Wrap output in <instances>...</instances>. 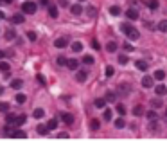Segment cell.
<instances>
[{
  "label": "cell",
  "mask_w": 167,
  "mask_h": 153,
  "mask_svg": "<svg viewBox=\"0 0 167 153\" xmlns=\"http://www.w3.org/2000/svg\"><path fill=\"white\" fill-rule=\"evenodd\" d=\"M22 11H24L25 15H34V13L38 11V6H36L34 2H24V4H22Z\"/></svg>",
  "instance_id": "obj_1"
},
{
  "label": "cell",
  "mask_w": 167,
  "mask_h": 153,
  "mask_svg": "<svg viewBox=\"0 0 167 153\" xmlns=\"http://www.w3.org/2000/svg\"><path fill=\"white\" fill-rule=\"evenodd\" d=\"M68 45V36H61V38H58L56 42H54V47L56 49H65Z\"/></svg>",
  "instance_id": "obj_2"
},
{
  "label": "cell",
  "mask_w": 167,
  "mask_h": 153,
  "mask_svg": "<svg viewBox=\"0 0 167 153\" xmlns=\"http://www.w3.org/2000/svg\"><path fill=\"white\" fill-rule=\"evenodd\" d=\"M126 18H128V20H137V18H138V11H137L135 7H129L128 11H126Z\"/></svg>",
  "instance_id": "obj_3"
},
{
  "label": "cell",
  "mask_w": 167,
  "mask_h": 153,
  "mask_svg": "<svg viewBox=\"0 0 167 153\" xmlns=\"http://www.w3.org/2000/svg\"><path fill=\"white\" fill-rule=\"evenodd\" d=\"M86 78H88V72H86V70H79V68H77L76 79L79 81V83H85V81H86Z\"/></svg>",
  "instance_id": "obj_4"
},
{
  "label": "cell",
  "mask_w": 167,
  "mask_h": 153,
  "mask_svg": "<svg viewBox=\"0 0 167 153\" xmlns=\"http://www.w3.org/2000/svg\"><path fill=\"white\" fill-rule=\"evenodd\" d=\"M153 85H154V81H153V78H151V76H144V78H142V87L151 88Z\"/></svg>",
  "instance_id": "obj_5"
},
{
  "label": "cell",
  "mask_w": 167,
  "mask_h": 153,
  "mask_svg": "<svg viewBox=\"0 0 167 153\" xmlns=\"http://www.w3.org/2000/svg\"><path fill=\"white\" fill-rule=\"evenodd\" d=\"M104 99H106L108 103H115V101H117V92H113V90L106 92V96H104Z\"/></svg>",
  "instance_id": "obj_6"
},
{
  "label": "cell",
  "mask_w": 167,
  "mask_h": 153,
  "mask_svg": "<svg viewBox=\"0 0 167 153\" xmlns=\"http://www.w3.org/2000/svg\"><path fill=\"white\" fill-rule=\"evenodd\" d=\"M133 29H135V27H133L131 24H128V22H124V24H120V31H122V33H124V34H126V36H128V34L131 33V31H133Z\"/></svg>",
  "instance_id": "obj_7"
},
{
  "label": "cell",
  "mask_w": 167,
  "mask_h": 153,
  "mask_svg": "<svg viewBox=\"0 0 167 153\" xmlns=\"http://www.w3.org/2000/svg\"><path fill=\"white\" fill-rule=\"evenodd\" d=\"M70 11H72V15H74V16H79L83 13V6L81 4H74V6L70 7Z\"/></svg>",
  "instance_id": "obj_8"
},
{
  "label": "cell",
  "mask_w": 167,
  "mask_h": 153,
  "mask_svg": "<svg viewBox=\"0 0 167 153\" xmlns=\"http://www.w3.org/2000/svg\"><path fill=\"white\" fill-rule=\"evenodd\" d=\"M154 92H156V96H158V97H162V96L167 94V87L165 85H158V87L154 88Z\"/></svg>",
  "instance_id": "obj_9"
},
{
  "label": "cell",
  "mask_w": 167,
  "mask_h": 153,
  "mask_svg": "<svg viewBox=\"0 0 167 153\" xmlns=\"http://www.w3.org/2000/svg\"><path fill=\"white\" fill-rule=\"evenodd\" d=\"M135 67H137L138 70H148V61H144V59H138V61H135Z\"/></svg>",
  "instance_id": "obj_10"
},
{
  "label": "cell",
  "mask_w": 167,
  "mask_h": 153,
  "mask_svg": "<svg viewBox=\"0 0 167 153\" xmlns=\"http://www.w3.org/2000/svg\"><path fill=\"white\" fill-rule=\"evenodd\" d=\"M47 7H49V15H50V18H58V7H56L54 4H49Z\"/></svg>",
  "instance_id": "obj_11"
},
{
  "label": "cell",
  "mask_w": 167,
  "mask_h": 153,
  "mask_svg": "<svg viewBox=\"0 0 167 153\" xmlns=\"http://www.w3.org/2000/svg\"><path fill=\"white\" fill-rule=\"evenodd\" d=\"M11 22H13V24H24V22H25V18H24V15H20V13H16V15H13V18H11Z\"/></svg>",
  "instance_id": "obj_12"
},
{
  "label": "cell",
  "mask_w": 167,
  "mask_h": 153,
  "mask_svg": "<svg viewBox=\"0 0 167 153\" xmlns=\"http://www.w3.org/2000/svg\"><path fill=\"white\" fill-rule=\"evenodd\" d=\"M61 119H63L65 124H74V115H72V114H63Z\"/></svg>",
  "instance_id": "obj_13"
},
{
  "label": "cell",
  "mask_w": 167,
  "mask_h": 153,
  "mask_svg": "<svg viewBox=\"0 0 167 153\" xmlns=\"http://www.w3.org/2000/svg\"><path fill=\"white\" fill-rule=\"evenodd\" d=\"M67 67H68L70 70H77V68H79V61H77V59H68Z\"/></svg>",
  "instance_id": "obj_14"
},
{
  "label": "cell",
  "mask_w": 167,
  "mask_h": 153,
  "mask_svg": "<svg viewBox=\"0 0 167 153\" xmlns=\"http://www.w3.org/2000/svg\"><path fill=\"white\" fill-rule=\"evenodd\" d=\"M106 103H108V101L104 99V97H99V99H95V101H93V105H95L97 108H104V106H106Z\"/></svg>",
  "instance_id": "obj_15"
},
{
  "label": "cell",
  "mask_w": 167,
  "mask_h": 153,
  "mask_svg": "<svg viewBox=\"0 0 167 153\" xmlns=\"http://www.w3.org/2000/svg\"><path fill=\"white\" fill-rule=\"evenodd\" d=\"M145 6H148L149 9H153V11H156V9H158V6H160V2H158V0H149Z\"/></svg>",
  "instance_id": "obj_16"
},
{
  "label": "cell",
  "mask_w": 167,
  "mask_h": 153,
  "mask_svg": "<svg viewBox=\"0 0 167 153\" xmlns=\"http://www.w3.org/2000/svg\"><path fill=\"white\" fill-rule=\"evenodd\" d=\"M0 70L6 74V72H9V70H11V65H9L7 61H0Z\"/></svg>",
  "instance_id": "obj_17"
},
{
  "label": "cell",
  "mask_w": 167,
  "mask_h": 153,
  "mask_svg": "<svg viewBox=\"0 0 167 153\" xmlns=\"http://www.w3.org/2000/svg\"><path fill=\"white\" fill-rule=\"evenodd\" d=\"M11 87L18 90V88H22V87H24V81H22V79H13V81H11Z\"/></svg>",
  "instance_id": "obj_18"
},
{
  "label": "cell",
  "mask_w": 167,
  "mask_h": 153,
  "mask_svg": "<svg viewBox=\"0 0 167 153\" xmlns=\"http://www.w3.org/2000/svg\"><path fill=\"white\" fill-rule=\"evenodd\" d=\"M38 133H40V135H47V133H49V126H47V124H40V126H38Z\"/></svg>",
  "instance_id": "obj_19"
},
{
  "label": "cell",
  "mask_w": 167,
  "mask_h": 153,
  "mask_svg": "<svg viewBox=\"0 0 167 153\" xmlns=\"http://www.w3.org/2000/svg\"><path fill=\"white\" fill-rule=\"evenodd\" d=\"M9 137H15V139H18V137H27V133H25V131H22V130H15V131H13V133L9 135Z\"/></svg>",
  "instance_id": "obj_20"
},
{
  "label": "cell",
  "mask_w": 167,
  "mask_h": 153,
  "mask_svg": "<svg viewBox=\"0 0 167 153\" xmlns=\"http://www.w3.org/2000/svg\"><path fill=\"white\" fill-rule=\"evenodd\" d=\"M15 38H16L15 29H7V31H6V40H15Z\"/></svg>",
  "instance_id": "obj_21"
},
{
  "label": "cell",
  "mask_w": 167,
  "mask_h": 153,
  "mask_svg": "<svg viewBox=\"0 0 167 153\" xmlns=\"http://www.w3.org/2000/svg\"><path fill=\"white\" fill-rule=\"evenodd\" d=\"M142 114H144V106H142V105H137V106L133 108V115L138 117V115H142Z\"/></svg>",
  "instance_id": "obj_22"
},
{
  "label": "cell",
  "mask_w": 167,
  "mask_h": 153,
  "mask_svg": "<svg viewBox=\"0 0 167 153\" xmlns=\"http://www.w3.org/2000/svg\"><path fill=\"white\" fill-rule=\"evenodd\" d=\"M154 79L156 81H164L165 79V72H164V70H156V72H154Z\"/></svg>",
  "instance_id": "obj_23"
},
{
  "label": "cell",
  "mask_w": 167,
  "mask_h": 153,
  "mask_svg": "<svg viewBox=\"0 0 167 153\" xmlns=\"http://www.w3.org/2000/svg\"><path fill=\"white\" fill-rule=\"evenodd\" d=\"M72 50H74V52H81V50H83V43L81 42H74V43H72Z\"/></svg>",
  "instance_id": "obj_24"
},
{
  "label": "cell",
  "mask_w": 167,
  "mask_h": 153,
  "mask_svg": "<svg viewBox=\"0 0 167 153\" xmlns=\"http://www.w3.org/2000/svg\"><path fill=\"white\" fill-rule=\"evenodd\" d=\"M113 72H115V68H113L111 65H108L106 68H104V76H106V78H111V76H113Z\"/></svg>",
  "instance_id": "obj_25"
},
{
  "label": "cell",
  "mask_w": 167,
  "mask_h": 153,
  "mask_svg": "<svg viewBox=\"0 0 167 153\" xmlns=\"http://www.w3.org/2000/svg\"><path fill=\"white\" fill-rule=\"evenodd\" d=\"M110 13H111L113 16H119V15H120V7H119V6H111V7H110Z\"/></svg>",
  "instance_id": "obj_26"
},
{
  "label": "cell",
  "mask_w": 167,
  "mask_h": 153,
  "mask_svg": "<svg viewBox=\"0 0 167 153\" xmlns=\"http://www.w3.org/2000/svg\"><path fill=\"white\" fill-rule=\"evenodd\" d=\"M16 103L18 105H22V103H25V101H27V97H25V94H16Z\"/></svg>",
  "instance_id": "obj_27"
},
{
  "label": "cell",
  "mask_w": 167,
  "mask_h": 153,
  "mask_svg": "<svg viewBox=\"0 0 167 153\" xmlns=\"http://www.w3.org/2000/svg\"><path fill=\"white\" fill-rule=\"evenodd\" d=\"M128 38H129V40H138V38H140V34H138V31H137V29H133L131 33L128 34Z\"/></svg>",
  "instance_id": "obj_28"
},
{
  "label": "cell",
  "mask_w": 167,
  "mask_h": 153,
  "mask_svg": "<svg viewBox=\"0 0 167 153\" xmlns=\"http://www.w3.org/2000/svg\"><path fill=\"white\" fill-rule=\"evenodd\" d=\"M106 50H108V52H115V50H117V43L115 42H110L106 45Z\"/></svg>",
  "instance_id": "obj_29"
},
{
  "label": "cell",
  "mask_w": 167,
  "mask_h": 153,
  "mask_svg": "<svg viewBox=\"0 0 167 153\" xmlns=\"http://www.w3.org/2000/svg\"><path fill=\"white\" fill-rule=\"evenodd\" d=\"M111 117H113L111 110H110V108H106V110H104V114H102V119H106V121H111Z\"/></svg>",
  "instance_id": "obj_30"
},
{
  "label": "cell",
  "mask_w": 167,
  "mask_h": 153,
  "mask_svg": "<svg viewBox=\"0 0 167 153\" xmlns=\"http://www.w3.org/2000/svg\"><path fill=\"white\" fill-rule=\"evenodd\" d=\"M158 31H162V33H167V20H162V22L158 24Z\"/></svg>",
  "instance_id": "obj_31"
},
{
  "label": "cell",
  "mask_w": 167,
  "mask_h": 153,
  "mask_svg": "<svg viewBox=\"0 0 167 153\" xmlns=\"http://www.w3.org/2000/svg\"><path fill=\"white\" fill-rule=\"evenodd\" d=\"M33 114H34V117H36V119H41V117H43V114H45V112L41 110V108H34V112H33Z\"/></svg>",
  "instance_id": "obj_32"
},
{
  "label": "cell",
  "mask_w": 167,
  "mask_h": 153,
  "mask_svg": "<svg viewBox=\"0 0 167 153\" xmlns=\"http://www.w3.org/2000/svg\"><path fill=\"white\" fill-rule=\"evenodd\" d=\"M6 122H7V124H16V115H11V114H9V115L6 117Z\"/></svg>",
  "instance_id": "obj_33"
},
{
  "label": "cell",
  "mask_w": 167,
  "mask_h": 153,
  "mask_svg": "<svg viewBox=\"0 0 167 153\" xmlns=\"http://www.w3.org/2000/svg\"><path fill=\"white\" fill-rule=\"evenodd\" d=\"M47 126H49V130H56L58 128V119H50Z\"/></svg>",
  "instance_id": "obj_34"
},
{
  "label": "cell",
  "mask_w": 167,
  "mask_h": 153,
  "mask_svg": "<svg viewBox=\"0 0 167 153\" xmlns=\"http://www.w3.org/2000/svg\"><path fill=\"white\" fill-rule=\"evenodd\" d=\"M124 126H126V121H124L122 117L115 121V128H119V130H120V128H124Z\"/></svg>",
  "instance_id": "obj_35"
},
{
  "label": "cell",
  "mask_w": 167,
  "mask_h": 153,
  "mask_svg": "<svg viewBox=\"0 0 167 153\" xmlns=\"http://www.w3.org/2000/svg\"><path fill=\"white\" fill-rule=\"evenodd\" d=\"M148 119H149V121H156V119H158V115H156L154 110H149V112H148Z\"/></svg>",
  "instance_id": "obj_36"
},
{
  "label": "cell",
  "mask_w": 167,
  "mask_h": 153,
  "mask_svg": "<svg viewBox=\"0 0 167 153\" xmlns=\"http://www.w3.org/2000/svg\"><path fill=\"white\" fill-rule=\"evenodd\" d=\"M99 126H101V122H99L97 119H92V122H90V128H92V130H99Z\"/></svg>",
  "instance_id": "obj_37"
},
{
  "label": "cell",
  "mask_w": 167,
  "mask_h": 153,
  "mask_svg": "<svg viewBox=\"0 0 167 153\" xmlns=\"http://www.w3.org/2000/svg\"><path fill=\"white\" fill-rule=\"evenodd\" d=\"M27 38H29V40H31V42H34V40H36V38H38V34H36V33H34V31H27Z\"/></svg>",
  "instance_id": "obj_38"
},
{
  "label": "cell",
  "mask_w": 167,
  "mask_h": 153,
  "mask_svg": "<svg viewBox=\"0 0 167 153\" xmlns=\"http://www.w3.org/2000/svg\"><path fill=\"white\" fill-rule=\"evenodd\" d=\"M128 61H129V59H128L126 54H120V56H119V63H120V65H126Z\"/></svg>",
  "instance_id": "obj_39"
},
{
  "label": "cell",
  "mask_w": 167,
  "mask_h": 153,
  "mask_svg": "<svg viewBox=\"0 0 167 153\" xmlns=\"http://www.w3.org/2000/svg\"><path fill=\"white\" fill-rule=\"evenodd\" d=\"M93 61H95V59H93L92 56H85V58H83V63H85V65H92Z\"/></svg>",
  "instance_id": "obj_40"
},
{
  "label": "cell",
  "mask_w": 167,
  "mask_h": 153,
  "mask_svg": "<svg viewBox=\"0 0 167 153\" xmlns=\"http://www.w3.org/2000/svg\"><path fill=\"white\" fill-rule=\"evenodd\" d=\"M117 112H119V115H120V117L126 115V108H124L122 105H117Z\"/></svg>",
  "instance_id": "obj_41"
},
{
  "label": "cell",
  "mask_w": 167,
  "mask_h": 153,
  "mask_svg": "<svg viewBox=\"0 0 167 153\" xmlns=\"http://www.w3.org/2000/svg\"><path fill=\"white\" fill-rule=\"evenodd\" d=\"M67 63H68V59H67L65 56H59V58H58V65L63 67V65H67Z\"/></svg>",
  "instance_id": "obj_42"
},
{
  "label": "cell",
  "mask_w": 167,
  "mask_h": 153,
  "mask_svg": "<svg viewBox=\"0 0 167 153\" xmlns=\"http://www.w3.org/2000/svg\"><path fill=\"white\" fill-rule=\"evenodd\" d=\"M25 121H27V117H25V115H20V117H16V124H18V126H22Z\"/></svg>",
  "instance_id": "obj_43"
},
{
  "label": "cell",
  "mask_w": 167,
  "mask_h": 153,
  "mask_svg": "<svg viewBox=\"0 0 167 153\" xmlns=\"http://www.w3.org/2000/svg\"><path fill=\"white\" fill-rule=\"evenodd\" d=\"M122 49H124V50H126V52H131V50H133L135 47H131V43H129V42H126V43H124V45H122Z\"/></svg>",
  "instance_id": "obj_44"
},
{
  "label": "cell",
  "mask_w": 167,
  "mask_h": 153,
  "mask_svg": "<svg viewBox=\"0 0 167 153\" xmlns=\"http://www.w3.org/2000/svg\"><path fill=\"white\" fill-rule=\"evenodd\" d=\"M0 112H2V114L9 112V105H7V103H0Z\"/></svg>",
  "instance_id": "obj_45"
},
{
  "label": "cell",
  "mask_w": 167,
  "mask_h": 153,
  "mask_svg": "<svg viewBox=\"0 0 167 153\" xmlns=\"http://www.w3.org/2000/svg\"><path fill=\"white\" fill-rule=\"evenodd\" d=\"M151 106H153V108H160V106H162L160 99H153V101H151Z\"/></svg>",
  "instance_id": "obj_46"
},
{
  "label": "cell",
  "mask_w": 167,
  "mask_h": 153,
  "mask_svg": "<svg viewBox=\"0 0 167 153\" xmlns=\"http://www.w3.org/2000/svg\"><path fill=\"white\" fill-rule=\"evenodd\" d=\"M92 47L95 49V50H99V49H101V45H99V42H97V40H92Z\"/></svg>",
  "instance_id": "obj_47"
},
{
  "label": "cell",
  "mask_w": 167,
  "mask_h": 153,
  "mask_svg": "<svg viewBox=\"0 0 167 153\" xmlns=\"http://www.w3.org/2000/svg\"><path fill=\"white\" fill-rule=\"evenodd\" d=\"M95 13H97V11H95L93 7H88V15H90V16H92V15H95Z\"/></svg>",
  "instance_id": "obj_48"
},
{
  "label": "cell",
  "mask_w": 167,
  "mask_h": 153,
  "mask_svg": "<svg viewBox=\"0 0 167 153\" xmlns=\"http://www.w3.org/2000/svg\"><path fill=\"white\" fill-rule=\"evenodd\" d=\"M38 81H40L41 85H45V79H43V76H38Z\"/></svg>",
  "instance_id": "obj_49"
},
{
  "label": "cell",
  "mask_w": 167,
  "mask_h": 153,
  "mask_svg": "<svg viewBox=\"0 0 167 153\" xmlns=\"http://www.w3.org/2000/svg\"><path fill=\"white\" fill-rule=\"evenodd\" d=\"M2 2H4V4H11V2H13V0H2Z\"/></svg>",
  "instance_id": "obj_50"
},
{
  "label": "cell",
  "mask_w": 167,
  "mask_h": 153,
  "mask_svg": "<svg viewBox=\"0 0 167 153\" xmlns=\"http://www.w3.org/2000/svg\"><path fill=\"white\" fill-rule=\"evenodd\" d=\"M41 4H45V6H49V0H41Z\"/></svg>",
  "instance_id": "obj_51"
},
{
  "label": "cell",
  "mask_w": 167,
  "mask_h": 153,
  "mask_svg": "<svg viewBox=\"0 0 167 153\" xmlns=\"http://www.w3.org/2000/svg\"><path fill=\"white\" fill-rule=\"evenodd\" d=\"M4 56H6V54H4V52H2V50H0V59H2V58H4Z\"/></svg>",
  "instance_id": "obj_52"
},
{
  "label": "cell",
  "mask_w": 167,
  "mask_h": 153,
  "mask_svg": "<svg viewBox=\"0 0 167 153\" xmlns=\"http://www.w3.org/2000/svg\"><path fill=\"white\" fill-rule=\"evenodd\" d=\"M2 94H4V88H2V87H0V96H2Z\"/></svg>",
  "instance_id": "obj_53"
},
{
  "label": "cell",
  "mask_w": 167,
  "mask_h": 153,
  "mask_svg": "<svg viewBox=\"0 0 167 153\" xmlns=\"http://www.w3.org/2000/svg\"><path fill=\"white\" fill-rule=\"evenodd\" d=\"M0 18H4V15H2V11H0Z\"/></svg>",
  "instance_id": "obj_54"
},
{
  "label": "cell",
  "mask_w": 167,
  "mask_h": 153,
  "mask_svg": "<svg viewBox=\"0 0 167 153\" xmlns=\"http://www.w3.org/2000/svg\"><path fill=\"white\" fill-rule=\"evenodd\" d=\"M165 117H167V110H165Z\"/></svg>",
  "instance_id": "obj_55"
},
{
  "label": "cell",
  "mask_w": 167,
  "mask_h": 153,
  "mask_svg": "<svg viewBox=\"0 0 167 153\" xmlns=\"http://www.w3.org/2000/svg\"><path fill=\"white\" fill-rule=\"evenodd\" d=\"M79 2H85V0H79Z\"/></svg>",
  "instance_id": "obj_56"
},
{
  "label": "cell",
  "mask_w": 167,
  "mask_h": 153,
  "mask_svg": "<svg viewBox=\"0 0 167 153\" xmlns=\"http://www.w3.org/2000/svg\"><path fill=\"white\" fill-rule=\"evenodd\" d=\"M0 2H2V0H0Z\"/></svg>",
  "instance_id": "obj_57"
}]
</instances>
